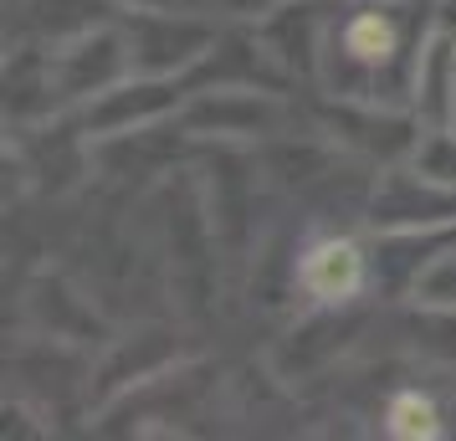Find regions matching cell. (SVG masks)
I'll list each match as a JSON object with an SVG mask.
<instances>
[{"label": "cell", "instance_id": "1", "mask_svg": "<svg viewBox=\"0 0 456 441\" xmlns=\"http://www.w3.org/2000/svg\"><path fill=\"white\" fill-rule=\"evenodd\" d=\"M405 11L411 5L370 0V5H354L344 21H329L318 78L333 87V98H354V103L415 98V78L431 37L411 26Z\"/></svg>", "mask_w": 456, "mask_h": 441}, {"label": "cell", "instance_id": "2", "mask_svg": "<svg viewBox=\"0 0 456 441\" xmlns=\"http://www.w3.org/2000/svg\"><path fill=\"white\" fill-rule=\"evenodd\" d=\"M134 72L144 78H185L190 67H200L216 52L221 31L206 16H185V11H134L124 26Z\"/></svg>", "mask_w": 456, "mask_h": 441}, {"label": "cell", "instance_id": "3", "mask_svg": "<svg viewBox=\"0 0 456 441\" xmlns=\"http://www.w3.org/2000/svg\"><path fill=\"white\" fill-rule=\"evenodd\" d=\"M370 226L385 232H436V226H456V190L420 175V169H390L379 175L370 195Z\"/></svg>", "mask_w": 456, "mask_h": 441}, {"label": "cell", "instance_id": "4", "mask_svg": "<svg viewBox=\"0 0 456 441\" xmlns=\"http://www.w3.org/2000/svg\"><path fill=\"white\" fill-rule=\"evenodd\" d=\"M323 128H329L333 144H349L354 154L385 159V165L400 154H415L426 139L420 113H400V108L385 103H354V98H338V108H323Z\"/></svg>", "mask_w": 456, "mask_h": 441}, {"label": "cell", "instance_id": "5", "mask_svg": "<svg viewBox=\"0 0 456 441\" xmlns=\"http://www.w3.org/2000/svg\"><path fill=\"white\" fill-rule=\"evenodd\" d=\"M180 124H185V134L226 139V144L231 139H272V134H282V103L256 87H210L180 108Z\"/></svg>", "mask_w": 456, "mask_h": 441}, {"label": "cell", "instance_id": "6", "mask_svg": "<svg viewBox=\"0 0 456 441\" xmlns=\"http://www.w3.org/2000/svg\"><path fill=\"white\" fill-rule=\"evenodd\" d=\"M52 62H57V87H62V103H77V98H98L108 87H118L134 72V57H128V37L113 31V26H93L72 42L52 46Z\"/></svg>", "mask_w": 456, "mask_h": 441}, {"label": "cell", "instance_id": "7", "mask_svg": "<svg viewBox=\"0 0 456 441\" xmlns=\"http://www.w3.org/2000/svg\"><path fill=\"white\" fill-rule=\"evenodd\" d=\"M185 98H180V83L175 78H144L134 72L118 87L98 93L87 103V134L93 139H124V134H144V128L165 124L169 113H180Z\"/></svg>", "mask_w": 456, "mask_h": 441}, {"label": "cell", "instance_id": "8", "mask_svg": "<svg viewBox=\"0 0 456 441\" xmlns=\"http://www.w3.org/2000/svg\"><path fill=\"white\" fill-rule=\"evenodd\" d=\"M297 288L323 308H344V303H354V293L370 288V257L349 236H323L297 262Z\"/></svg>", "mask_w": 456, "mask_h": 441}, {"label": "cell", "instance_id": "9", "mask_svg": "<svg viewBox=\"0 0 456 441\" xmlns=\"http://www.w3.org/2000/svg\"><path fill=\"white\" fill-rule=\"evenodd\" d=\"M180 359V344L165 334V329H139V334L128 339H113L108 344L103 364H98V385H93V396L98 400H113L124 396L128 385H149V380H159Z\"/></svg>", "mask_w": 456, "mask_h": 441}, {"label": "cell", "instance_id": "10", "mask_svg": "<svg viewBox=\"0 0 456 441\" xmlns=\"http://www.w3.org/2000/svg\"><path fill=\"white\" fill-rule=\"evenodd\" d=\"M323 31L329 21L318 16V5H272L267 21L256 26V46L267 52L272 67L282 72H318V57H323Z\"/></svg>", "mask_w": 456, "mask_h": 441}, {"label": "cell", "instance_id": "11", "mask_svg": "<svg viewBox=\"0 0 456 441\" xmlns=\"http://www.w3.org/2000/svg\"><path fill=\"white\" fill-rule=\"evenodd\" d=\"M354 334H359V318H338V314L308 318V323H303V329H292V339L282 344V355H277V375L297 380V375L323 370L329 359H338L344 349H349Z\"/></svg>", "mask_w": 456, "mask_h": 441}, {"label": "cell", "instance_id": "12", "mask_svg": "<svg viewBox=\"0 0 456 441\" xmlns=\"http://www.w3.org/2000/svg\"><path fill=\"white\" fill-rule=\"evenodd\" d=\"M31 314L42 323V334L67 339V344H83L87 334H98V314L83 293H72L62 277H42L31 288Z\"/></svg>", "mask_w": 456, "mask_h": 441}, {"label": "cell", "instance_id": "13", "mask_svg": "<svg viewBox=\"0 0 456 441\" xmlns=\"http://www.w3.org/2000/svg\"><path fill=\"white\" fill-rule=\"evenodd\" d=\"M385 431H390V437H441L446 426H441V411H436L431 396L400 390V396L390 400V411H385Z\"/></svg>", "mask_w": 456, "mask_h": 441}, {"label": "cell", "instance_id": "14", "mask_svg": "<svg viewBox=\"0 0 456 441\" xmlns=\"http://www.w3.org/2000/svg\"><path fill=\"white\" fill-rule=\"evenodd\" d=\"M415 303H436V308H456V241L426 262V273L415 277Z\"/></svg>", "mask_w": 456, "mask_h": 441}, {"label": "cell", "instance_id": "15", "mask_svg": "<svg viewBox=\"0 0 456 441\" xmlns=\"http://www.w3.org/2000/svg\"><path fill=\"white\" fill-rule=\"evenodd\" d=\"M415 169L456 190V134H446V128H431V134L420 139V149H415Z\"/></svg>", "mask_w": 456, "mask_h": 441}, {"label": "cell", "instance_id": "16", "mask_svg": "<svg viewBox=\"0 0 456 441\" xmlns=\"http://www.w3.org/2000/svg\"><path fill=\"white\" fill-rule=\"evenodd\" d=\"M221 11H231V16H267L272 0H216Z\"/></svg>", "mask_w": 456, "mask_h": 441}, {"label": "cell", "instance_id": "17", "mask_svg": "<svg viewBox=\"0 0 456 441\" xmlns=\"http://www.w3.org/2000/svg\"><path fill=\"white\" fill-rule=\"evenodd\" d=\"M113 5H124V11H165L175 0H113Z\"/></svg>", "mask_w": 456, "mask_h": 441}, {"label": "cell", "instance_id": "18", "mask_svg": "<svg viewBox=\"0 0 456 441\" xmlns=\"http://www.w3.org/2000/svg\"><path fill=\"white\" fill-rule=\"evenodd\" d=\"M11 5H16V11H21V5H26V0H11Z\"/></svg>", "mask_w": 456, "mask_h": 441}]
</instances>
